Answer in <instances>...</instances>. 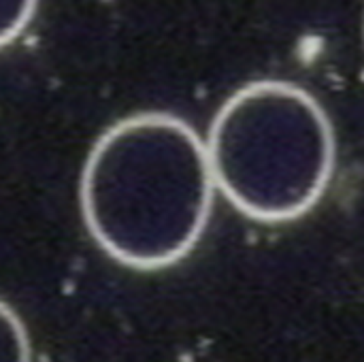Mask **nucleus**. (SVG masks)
<instances>
[{
  "mask_svg": "<svg viewBox=\"0 0 364 362\" xmlns=\"http://www.w3.org/2000/svg\"><path fill=\"white\" fill-rule=\"evenodd\" d=\"M215 183L200 134L181 117L143 111L109 126L79 181L87 233L115 262L160 271L200 241Z\"/></svg>",
  "mask_w": 364,
  "mask_h": 362,
  "instance_id": "1",
  "label": "nucleus"
},
{
  "mask_svg": "<svg viewBox=\"0 0 364 362\" xmlns=\"http://www.w3.org/2000/svg\"><path fill=\"white\" fill-rule=\"evenodd\" d=\"M215 190L243 215L279 224L309 213L337 162L331 117L303 87L254 81L215 113L205 141Z\"/></svg>",
  "mask_w": 364,
  "mask_h": 362,
  "instance_id": "2",
  "label": "nucleus"
},
{
  "mask_svg": "<svg viewBox=\"0 0 364 362\" xmlns=\"http://www.w3.org/2000/svg\"><path fill=\"white\" fill-rule=\"evenodd\" d=\"M0 362H32L28 331L17 312L0 299Z\"/></svg>",
  "mask_w": 364,
  "mask_h": 362,
  "instance_id": "3",
  "label": "nucleus"
},
{
  "mask_svg": "<svg viewBox=\"0 0 364 362\" xmlns=\"http://www.w3.org/2000/svg\"><path fill=\"white\" fill-rule=\"evenodd\" d=\"M38 0H0V49L17 41L30 26Z\"/></svg>",
  "mask_w": 364,
  "mask_h": 362,
  "instance_id": "4",
  "label": "nucleus"
}]
</instances>
